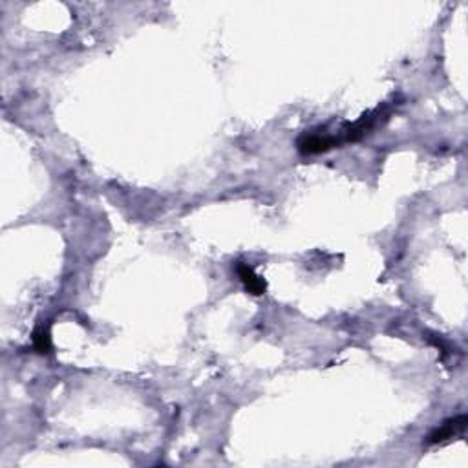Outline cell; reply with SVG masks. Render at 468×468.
<instances>
[{
  "mask_svg": "<svg viewBox=\"0 0 468 468\" xmlns=\"http://www.w3.org/2000/svg\"><path fill=\"white\" fill-rule=\"evenodd\" d=\"M467 424H468V417L464 414L457 415V417L454 419H448V421H445L437 430H433V432L430 433V437H428V445H441V443L450 441V439H454V437L461 436V433L464 432Z\"/></svg>",
  "mask_w": 468,
  "mask_h": 468,
  "instance_id": "cell-1",
  "label": "cell"
},
{
  "mask_svg": "<svg viewBox=\"0 0 468 468\" xmlns=\"http://www.w3.org/2000/svg\"><path fill=\"white\" fill-rule=\"evenodd\" d=\"M234 269H236L240 280H242V284L245 285V289H247L251 295H254V297H260V295L266 292V289H267L266 280H261L260 276L254 273V269L249 266V264H245V261H236Z\"/></svg>",
  "mask_w": 468,
  "mask_h": 468,
  "instance_id": "cell-2",
  "label": "cell"
},
{
  "mask_svg": "<svg viewBox=\"0 0 468 468\" xmlns=\"http://www.w3.org/2000/svg\"><path fill=\"white\" fill-rule=\"evenodd\" d=\"M33 347L39 353H48L51 350V338H50V329L44 326H39L33 333Z\"/></svg>",
  "mask_w": 468,
  "mask_h": 468,
  "instance_id": "cell-3",
  "label": "cell"
}]
</instances>
